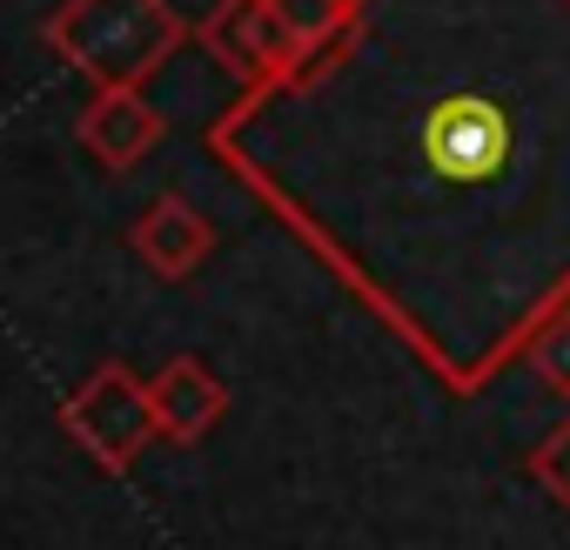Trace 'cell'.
Here are the masks:
<instances>
[{
    "mask_svg": "<svg viewBox=\"0 0 570 550\" xmlns=\"http://www.w3.org/2000/svg\"><path fill=\"white\" fill-rule=\"evenodd\" d=\"M275 14H282V28L296 35L303 55H316V48H330V41L343 35L350 0H275Z\"/></svg>",
    "mask_w": 570,
    "mask_h": 550,
    "instance_id": "cell-8",
    "label": "cell"
},
{
    "mask_svg": "<svg viewBox=\"0 0 570 550\" xmlns=\"http://www.w3.org/2000/svg\"><path fill=\"white\" fill-rule=\"evenodd\" d=\"M523 370H530L550 396H563V403H570V310H557V316L537 330V343H530Z\"/></svg>",
    "mask_w": 570,
    "mask_h": 550,
    "instance_id": "cell-9",
    "label": "cell"
},
{
    "mask_svg": "<svg viewBox=\"0 0 570 550\" xmlns=\"http://www.w3.org/2000/svg\"><path fill=\"white\" fill-rule=\"evenodd\" d=\"M215 148L450 396L570 310V0H350Z\"/></svg>",
    "mask_w": 570,
    "mask_h": 550,
    "instance_id": "cell-1",
    "label": "cell"
},
{
    "mask_svg": "<svg viewBox=\"0 0 570 550\" xmlns=\"http://www.w3.org/2000/svg\"><path fill=\"white\" fill-rule=\"evenodd\" d=\"M202 48H208L242 88H262V81L289 75V68L303 61L296 35L282 28V14H275V0H222V8L202 21Z\"/></svg>",
    "mask_w": 570,
    "mask_h": 550,
    "instance_id": "cell-4",
    "label": "cell"
},
{
    "mask_svg": "<svg viewBox=\"0 0 570 550\" xmlns=\"http://www.w3.org/2000/svg\"><path fill=\"white\" fill-rule=\"evenodd\" d=\"M181 35L188 28L168 0H68L48 21V48L95 88H141L181 48Z\"/></svg>",
    "mask_w": 570,
    "mask_h": 550,
    "instance_id": "cell-2",
    "label": "cell"
},
{
    "mask_svg": "<svg viewBox=\"0 0 570 550\" xmlns=\"http://www.w3.org/2000/svg\"><path fill=\"white\" fill-rule=\"evenodd\" d=\"M135 248H141V262L155 268V275H168V283H181V275H195L202 262H208V248H215V228H208V215L195 208V202H181V195H161L141 222H135Z\"/></svg>",
    "mask_w": 570,
    "mask_h": 550,
    "instance_id": "cell-7",
    "label": "cell"
},
{
    "mask_svg": "<svg viewBox=\"0 0 570 550\" xmlns=\"http://www.w3.org/2000/svg\"><path fill=\"white\" fill-rule=\"evenodd\" d=\"M530 477H537V490L570 517V416H563L537 450H530Z\"/></svg>",
    "mask_w": 570,
    "mask_h": 550,
    "instance_id": "cell-10",
    "label": "cell"
},
{
    "mask_svg": "<svg viewBox=\"0 0 570 550\" xmlns=\"http://www.w3.org/2000/svg\"><path fill=\"white\" fill-rule=\"evenodd\" d=\"M61 423H68V436H75L101 470H128V463L161 436L155 396H148V383L128 376V363H101V370L75 390V403L61 410Z\"/></svg>",
    "mask_w": 570,
    "mask_h": 550,
    "instance_id": "cell-3",
    "label": "cell"
},
{
    "mask_svg": "<svg viewBox=\"0 0 570 550\" xmlns=\"http://www.w3.org/2000/svg\"><path fill=\"white\" fill-rule=\"evenodd\" d=\"M81 141H88L95 161H108V168H135V161L155 155V141H161V115L141 101V88H101V95L88 101V115H81Z\"/></svg>",
    "mask_w": 570,
    "mask_h": 550,
    "instance_id": "cell-6",
    "label": "cell"
},
{
    "mask_svg": "<svg viewBox=\"0 0 570 550\" xmlns=\"http://www.w3.org/2000/svg\"><path fill=\"white\" fill-rule=\"evenodd\" d=\"M148 396H155V423H161L168 443L208 436V430L222 423V410H228L222 376H215L208 363H195V356H168V363L148 376Z\"/></svg>",
    "mask_w": 570,
    "mask_h": 550,
    "instance_id": "cell-5",
    "label": "cell"
}]
</instances>
